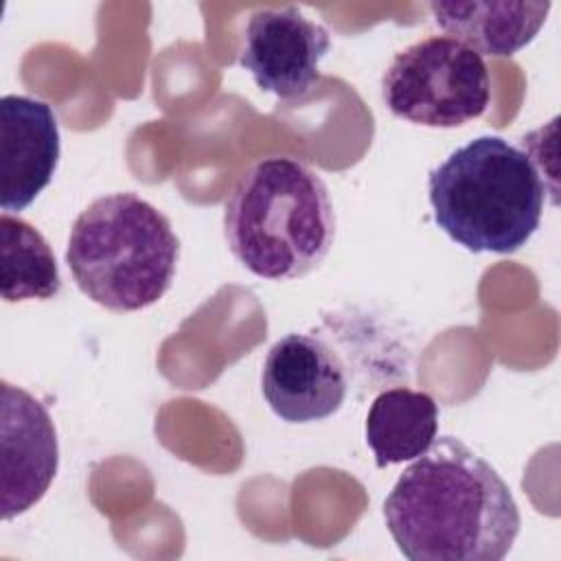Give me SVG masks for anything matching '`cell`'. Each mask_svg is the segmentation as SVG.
I'll return each instance as SVG.
<instances>
[{"label": "cell", "mask_w": 561, "mask_h": 561, "mask_svg": "<svg viewBox=\"0 0 561 561\" xmlns=\"http://www.w3.org/2000/svg\"><path fill=\"white\" fill-rule=\"evenodd\" d=\"M383 519L410 561H502L522 526L502 476L454 436L434 438L399 476Z\"/></svg>", "instance_id": "cell-1"}, {"label": "cell", "mask_w": 561, "mask_h": 561, "mask_svg": "<svg viewBox=\"0 0 561 561\" xmlns=\"http://www.w3.org/2000/svg\"><path fill=\"white\" fill-rule=\"evenodd\" d=\"M224 237L254 276L291 280L313 272L335 241L327 184L296 158L254 162L224 204Z\"/></svg>", "instance_id": "cell-2"}, {"label": "cell", "mask_w": 561, "mask_h": 561, "mask_svg": "<svg viewBox=\"0 0 561 561\" xmlns=\"http://www.w3.org/2000/svg\"><path fill=\"white\" fill-rule=\"evenodd\" d=\"M438 228L469 252H517L541 221L546 186L526 151L480 136L451 151L427 178Z\"/></svg>", "instance_id": "cell-3"}, {"label": "cell", "mask_w": 561, "mask_h": 561, "mask_svg": "<svg viewBox=\"0 0 561 561\" xmlns=\"http://www.w3.org/2000/svg\"><path fill=\"white\" fill-rule=\"evenodd\" d=\"M180 239L167 215L136 193H110L79 213L66 263L77 287L110 311H138L171 287Z\"/></svg>", "instance_id": "cell-4"}, {"label": "cell", "mask_w": 561, "mask_h": 561, "mask_svg": "<svg viewBox=\"0 0 561 561\" xmlns=\"http://www.w3.org/2000/svg\"><path fill=\"white\" fill-rule=\"evenodd\" d=\"M386 107L423 127H460L489 107L484 59L449 35H430L397 53L383 72Z\"/></svg>", "instance_id": "cell-5"}, {"label": "cell", "mask_w": 561, "mask_h": 561, "mask_svg": "<svg viewBox=\"0 0 561 561\" xmlns=\"http://www.w3.org/2000/svg\"><path fill=\"white\" fill-rule=\"evenodd\" d=\"M329 46V31L298 7L259 9L245 24L239 66L263 92L296 101L320 79V61Z\"/></svg>", "instance_id": "cell-6"}, {"label": "cell", "mask_w": 561, "mask_h": 561, "mask_svg": "<svg viewBox=\"0 0 561 561\" xmlns=\"http://www.w3.org/2000/svg\"><path fill=\"white\" fill-rule=\"evenodd\" d=\"M261 388L278 419L313 423L342 408L348 381L344 364L327 342L309 333H287L267 351Z\"/></svg>", "instance_id": "cell-7"}, {"label": "cell", "mask_w": 561, "mask_h": 561, "mask_svg": "<svg viewBox=\"0 0 561 561\" xmlns=\"http://www.w3.org/2000/svg\"><path fill=\"white\" fill-rule=\"evenodd\" d=\"M59 467L55 423L39 399L2 381V517L33 508Z\"/></svg>", "instance_id": "cell-8"}, {"label": "cell", "mask_w": 561, "mask_h": 561, "mask_svg": "<svg viewBox=\"0 0 561 561\" xmlns=\"http://www.w3.org/2000/svg\"><path fill=\"white\" fill-rule=\"evenodd\" d=\"M61 140L53 107L24 94L0 101V206L20 213L50 184Z\"/></svg>", "instance_id": "cell-9"}, {"label": "cell", "mask_w": 561, "mask_h": 561, "mask_svg": "<svg viewBox=\"0 0 561 561\" xmlns=\"http://www.w3.org/2000/svg\"><path fill=\"white\" fill-rule=\"evenodd\" d=\"M550 2H430L434 22L480 57H511L541 31Z\"/></svg>", "instance_id": "cell-10"}, {"label": "cell", "mask_w": 561, "mask_h": 561, "mask_svg": "<svg viewBox=\"0 0 561 561\" xmlns=\"http://www.w3.org/2000/svg\"><path fill=\"white\" fill-rule=\"evenodd\" d=\"M436 432L438 405L423 390L388 388L373 399L366 414V445L379 469L419 458Z\"/></svg>", "instance_id": "cell-11"}, {"label": "cell", "mask_w": 561, "mask_h": 561, "mask_svg": "<svg viewBox=\"0 0 561 561\" xmlns=\"http://www.w3.org/2000/svg\"><path fill=\"white\" fill-rule=\"evenodd\" d=\"M0 280L7 302L48 300L61 289V276L48 241L28 221L0 215Z\"/></svg>", "instance_id": "cell-12"}]
</instances>
